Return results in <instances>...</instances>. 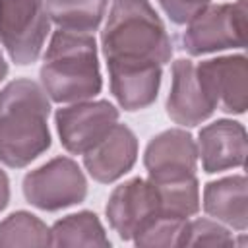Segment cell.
<instances>
[{
    "mask_svg": "<svg viewBox=\"0 0 248 248\" xmlns=\"http://www.w3.org/2000/svg\"><path fill=\"white\" fill-rule=\"evenodd\" d=\"M136 157L138 140L134 132L116 122L101 141L83 153V165L97 182L108 184L126 174L134 167Z\"/></svg>",
    "mask_w": 248,
    "mask_h": 248,
    "instance_id": "obj_11",
    "label": "cell"
},
{
    "mask_svg": "<svg viewBox=\"0 0 248 248\" xmlns=\"http://www.w3.org/2000/svg\"><path fill=\"white\" fill-rule=\"evenodd\" d=\"M157 2L165 10V14L170 17V21L184 25L198 12H202L205 6H209L211 0H157Z\"/></svg>",
    "mask_w": 248,
    "mask_h": 248,
    "instance_id": "obj_21",
    "label": "cell"
},
{
    "mask_svg": "<svg viewBox=\"0 0 248 248\" xmlns=\"http://www.w3.org/2000/svg\"><path fill=\"white\" fill-rule=\"evenodd\" d=\"M107 64H167L172 43L149 0H114L101 35Z\"/></svg>",
    "mask_w": 248,
    "mask_h": 248,
    "instance_id": "obj_2",
    "label": "cell"
},
{
    "mask_svg": "<svg viewBox=\"0 0 248 248\" xmlns=\"http://www.w3.org/2000/svg\"><path fill=\"white\" fill-rule=\"evenodd\" d=\"M118 122V110L108 101H78L58 108L56 128L66 151L83 155Z\"/></svg>",
    "mask_w": 248,
    "mask_h": 248,
    "instance_id": "obj_7",
    "label": "cell"
},
{
    "mask_svg": "<svg viewBox=\"0 0 248 248\" xmlns=\"http://www.w3.org/2000/svg\"><path fill=\"white\" fill-rule=\"evenodd\" d=\"M50 229L27 211H16L0 223V246H48Z\"/></svg>",
    "mask_w": 248,
    "mask_h": 248,
    "instance_id": "obj_18",
    "label": "cell"
},
{
    "mask_svg": "<svg viewBox=\"0 0 248 248\" xmlns=\"http://www.w3.org/2000/svg\"><path fill=\"white\" fill-rule=\"evenodd\" d=\"M107 4L108 0H46V12L62 31L91 33L101 25Z\"/></svg>",
    "mask_w": 248,
    "mask_h": 248,
    "instance_id": "obj_16",
    "label": "cell"
},
{
    "mask_svg": "<svg viewBox=\"0 0 248 248\" xmlns=\"http://www.w3.org/2000/svg\"><path fill=\"white\" fill-rule=\"evenodd\" d=\"M188 219L169 217V215H155L149 219L136 234L134 242L138 246H180L182 231Z\"/></svg>",
    "mask_w": 248,
    "mask_h": 248,
    "instance_id": "obj_19",
    "label": "cell"
},
{
    "mask_svg": "<svg viewBox=\"0 0 248 248\" xmlns=\"http://www.w3.org/2000/svg\"><path fill=\"white\" fill-rule=\"evenodd\" d=\"M215 110L213 103L205 97L196 66L190 60H176L172 64V85L167 99V114L180 126H198Z\"/></svg>",
    "mask_w": 248,
    "mask_h": 248,
    "instance_id": "obj_13",
    "label": "cell"
},
{
    "mask_svg": "<svg viewBox=\"0 0 248 248\" xmlns=\"http://www.w3.org/2000/svg\"><path fill=\"white\" fill-rule=\"evenodd\" d=\"M8 200H10V182L6 172L0 169V211L8 205Z\"/></svg>",
    "mask_w": 248,
    "mask_h": 248,
    "instance_id": "obj_22",
    "label": "cell"
},
{
    "mask_svg": "<svg viewBox=\"0 0 248 248\" xmlns=\"http://www.w3.org/2000/svg\"><path fill=\"white\" fill-rule=\"evenodd\" d=\"M50 103L31 79L10 81L0 91V161L21 169L50 147Z\"/></svg>",
    "mask_w": 248,
    "mask_h": 248,
    "instance_id": "obj_1",
    "label": "cell"
},
{
    "mask_svg": "<svg viewBox=\"0 0 248 248\" xmlns=\"http://www.w3.org/2000/svg\"><path fill=\"white\" fill-rule=\"evenodd\" d=\"M85 194L87 180L78 163L68 157H56L23 178L25 200L45 211H58L79 203Z\"/></svg>",
    "mask_w": 248,
    "mask_h": 248,
    "instance_id": "obj_6",
    "label": "cell"
},
{
    "mask_svg": "<svg viewBox=\"0 0 248 248\" xmlns=\"http://www.w3.org/2000/svg\"><path fill=\"white\" fill-rule=\"evenodd\" d=\"M50 246H110L99 217L91 211L72 213L50 229Z\"/></svg>",
    "mask_w": 248,
    "mask_h": 248,
    "instance_id": "obj_17",
    "label": "cell"
},
{
    "mask_svg": "<svg viewBox=\"0 0 248 248\" xmlns=\"http://www.w3.org/2000/svg\"><path fill=\"white\" fill-rule=\"evenodd\" d=\"M198 81L213 107L242 114L248 103V64L242 54L203 60L196 66Z\"/></svg>",
    "mask_w": 248,
    "mask_h": 248,
    "instance_id": "obj_8",
    "label": "cell"
},
{
    "mask_svg": "<svg viewBox=\"0 0 248 248\" xmlns=\"http://www.w3.org/2000/svg\"><path fill=\"white\" fill-rule=\"evenodd\" d=\"M203 209L215 221H221L236 231H244L248 225L246 178L238 174L209 182L203 190Z\"/></svg>",
    "mask_w": 248,
    "mask_h": 248,
    "instance_id": "obj_15",
    "label": "cell"
},
{
    "mask_svg": "<svg viewBox=\"0 0 248 248\" xmlns=\"http://www.w3.org/2000/svg\"><path fill=\"white\" fill-rule=\"evenodd\" d=\"M196 147L205 172L242 167L246 159V130L234 120H215L200 130Z\"/></svg>",
    "mask_w": 248,
    "mask_h": 248,
    "instance_id": "obj_12",
    "label": "cell"
},
{
    "mask_svg": "<svg viewBox=\"0 0 248 248\" xmlns=\"http://www.w3.org/2000/svg\"><path fill=\"white\" fill-rule=\"evenodd\" d=\"M200 244L202 246H231L234 244V238L217 221H209V219L186 221L180 246H200Z\"/></svg>",
    "mask_w": 248,
    "mask_h": 248,
    "instance_id": "obj_20",
    "label": "cell"
},
{
    "mask_svg": "<svg viewBox=\"0 0 248 248\" xmlns=\"http://www.w3.org/2000/svg\"><path fill=\"white\" fill-rule=\"evenodd\" d=\"M48 25L45 0H0V45L16 64L39 58Z\"/></svg>",
    "mask_w": 248,
    "mask_h": 248,
    "instance_id": "obj_5",
    "label": "cell"
},
{
    "mask_svg": "<svg viewBox=\"0 0 248 248\" xmlns=\"http://www.w3.org/2000/svg\"><path fill=\"white\" fill-rule=\"evenodd\" d=\"M110 91L126 110L149 107L159 93L161 64H107Z\"/></svg>",
    "mask_w": 248,
    "mask_h": 248,
    "instance_id": "obj_14",
    "label": "cell"
},
{
    "mask_svg": "<svg viewBox=\"0 0 248 248\" xmlns=\"http://www.w3.org/2000/svg\"><path fill=\"white\" fill-rule=\"evenodd\" d=\"M155 215H159V198L149 178H132L116 186L107 203V219L122 240H132Z\"/></svg>",
    "mask_w": 248,
    "mask_h": 248,
    "instance_id": "obj_9",
    "label": "cell"
},
{
    "mask_svg": "<svg viewBox=\"0 0 248 248\" xmlns=\"http://www.w3.org/2000/svg\"><path fill=\"white\" fill-rule=\"evenodd\" d=\"M41 83L56 103H78L95 97L103 85L95 37L58 29L45 52Z\"/></svg>",
    "mask_w": 248,
    "mask_h": 248,
    "instance_id": "obj_3",
    "label": "cell"
},
{
    "mask_svg": "<svg viewBox=\"0 0 248 248\" xmlns=\"http://www.w3.org/2000/svg\"><path fill=\"white\" fill-rule=\"evenodd\" d=\"M244 37L246 0H236L232 4H209L186 23L182 48L192 56L225 48H242Z\"/></svg>",
    "mask_w": 248,
    "mask_h": 248,
    "instance_id": "obj_4",
    "label": "cell"
},
{
    "mask_svg": "<svg viewBox=\"0 0 248 248\" xmlns=\"http://www.w3.org/2000/svg\"><path fill=\"white\" fill-rule=\"evenodd\" d=\"M198 147L194 138L184 130H167L155 136L143 155L149 180L167 182L196 176Z\"/></svg>",
    "mask_w": 248,
    "mask_h": 248,
    "instance_id": "obj_10",
    "label": "cell"
},
{
    "mask_svg": "<svg viewBox=\"0 0 248 248\" xmlns=\"http://www.w3.org/2000/svg\"><path fill=\"white\" fill-rule=\"evenodd\" d=\"M6 74H8V62L4 60V54L0 52V81L6 78Z\"/></svg>",
    "mask_w": 248,
    "mask_h": 248,
    "instance_id": "obj_23",
    "label": "cell"
}]
</instances>
